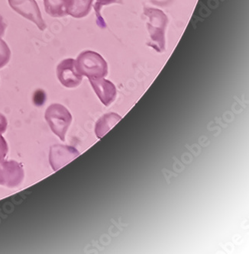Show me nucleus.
Instances as JSON below:
<instances>
[{"instance_id": "2", "label": "nucleus", "mask_w": 249, "mask_h": 254, "mask_svg": "<svg viewBox=\"0 0 249 254\" xmlns=\"http://www.w3.org/2000/svg\"><path fill=\"white\" fill-rule=\"evenodd\" d=\"M78 72L91 79L104 78L108 74V65L100 55L92 51L82 52L76 61Z\"/></svg>"}, {"instance_id": "7", "label": "nucleus", "mask_w": 249, "mask_h": 254, "mask_svg": "<svg viewBox=\"0 0 249 254\" xmlns=\"http://www.w3.org/2000/svg\"><path fill=\"white\" fill-rule=\"evenodd\" d=\"M79 155V152L75 147L63 145L52 146L50 149V164L56 171Z\"/></svg>"}, {"instance_id": "16", "label": "nucleus", "mask_w": 249, "mask_h": 254, "mask_svg": "<svg viewBox=\"0 0 249 254\" xmlns=\"http://www.w3.org/2000/svg\"><path fill=\"white\" fill-rule=\"evenodd\" d=\"M7 25L4 22L3 18L2 15H0V38L3 36L4 32H5V28H6Z\"/></svg>"}, {"instance_id": "8", "label": "nucleus", "mask_w": 249, "mask_h": 254, "mask_svg": "<svg viewBox=\"0 0 249 254\" xmlns=\"http://www.w3.org/2000/svg\"><path fill=\"white\" fill-rule=\"evenodd\" d=\"M89 83L105 106H109L111 103H113L116 97V89L112 82L104 78H98L89 79Z\"/></svg>"}, {"instance_id": "5", "label": "nucleus", "mask_w": 249, "mask_h": 254, "mask_svg": "<svg viewBox=\"0 0 249 254\" xmlns=\"http://www.w3.org/2000/svg\"><path fill=\"white\" fill-rule=\"evenodd\" d=\"M24 177L23 169L16 161H0V186L15 188L22 184Z\"/></svg>"}, {"instance_id": "1", "label": "nucleus", "mask_w": 249, "mask_h": 254, "mask_svg": "<svg viewBox=\"0 0 249 254\" xmlns=\"http://www.w3.org/2000/svg\"><path fill=\"white\" fill-rule=\"evenodd\" d=\"M144 15L149 18L147 27L151 39L149 46L160 53L165 52V29L168 22L167 15L162 10L154 8H145Z\"/></svg>"}, {"instance_id": "11", "label": "nucleus", "mask_w": 249, "mask_h": 254, "mask_svg": "<svg viewBox=\"0 0 249 254\" xmlns=\"http://www.w3.org/2000/svg\"><path fill=\"white\" fill-rule=\"evenodd\" d=\"M68 0H44L45 11L48 15L55 18L68 15Z\"/></svg>"}, {"instance_id": "15", "label": "nucleus", "mask_w": 249, "mask_h": 254, "mask_svg": "<svg viewBox=\"0 0 249 254\" xmlns=\"http://www.w3.org/2000/svg\"><path fill=\"white\" fill-rule=\"evenodd\" d=\"M7 125H8V122H7L5 116L0 113V134H3L4 132L5 131L7 128Z\"/></svg>"}, {"instance_id": "3", "label": "nucleus", "mask_w": 249, "mask_h": 254, "mask_svg": "<svg viewBox=\"0 0 249 254\" xmlns=\"http://www.w3.org/2000/svg\"><path fill=\"white\" fill-rule=\"evenodd\" d=\"M45 119L51 130L65 141L67 131L72 122V116L67 108L61 104H53L47 109Z\"/></svg>"}, {"instance_id": "13", "label": "nucleus", "mask_w": 249, "mask_h": 254, "mask_svg": "<svg viewBox=\"0 0 249 254\" xmlns=\"http://www.w3.org/2000/svg\"><path fill=\"white\" fill-rule=\"evenodd\" d=\"M11 52L7 44L0 38V68L5 66L9 62Z\"/></svg>"}, {"instance_id": "12", "label": "nucleus", "mask_w": 249, "mask_h": 254, "mask_svg": "<svg viewBox=\"0 0 249 254\" xmlns=\"http://www.w3.org/2000/svg\"><path fill=\"white\" fill-rule=\"evenodd\" d=\"M122 0H96V3L94 5V9L96 11V15L97 16V23L101 28H105L106 23L104 20L102 18L100 15V10L102 6L109 5L112 3H121Z\"/></svg>"}, {"instance_id": "10", "label": "nucleus", "mask_w": 249, "mask_h": 254, "mask_svg": "<svg viewBox=\"0 0 249 254\" xmlns=\"http://www.w3.org/2000/svg\"><path fill=\"white\" fill-rule=\"evenodd\" d=\"M121 119L122 117L116 113L104 115L96 123V127H95L96 136L99 138L103 137L114 126L117 124L118 122H119Z\"/></svg>"}, {"instance_id": "9", "label": "nucleus", "mask_w": 249, "mask_h": 254, "mask_svg": "<svg viewBox=\"0 0 249 254\" xmlns=\"http://www.w3.org/2000/svg\"><path fill=\"white\" fill-rule=\"evenodd\" d=\"M93 0H68V14L74 18L86 16L90 12Z\"/></svg>"}, {"instance_id": "6", "label": "nucleus", "mask_w": 249, "mask_h": 254, "mask_svg": "<svg viewBox=\"0 0 249 254\" xmlns=\"http://www.w3.org/2000/svg\"><path fill=\"white\" fill-rule=\"evenodd\" d=\"M57 75L61 84L67 88H75L79 86L83 76L78 72L76 61L74 59L64 60L57 67Z\"/></svg>"}, {"instance_id": "14", "label": "nucleus", "mask_w": 249, "mask_h": 254, "mask_svg": "<svg viewBox=\"0 0 249 254\" xmlns=\"http://www.w3.org/2000/svg\"><path fill=\"white\" fill-rule=\"evenodd\" d=\"M8 153V144L2 134H0V161L3 160Z\"/></svg>"}, {"instance_id": "4", "label": "nucleus", "mask_w": 249, "mask_h": 254, "mask_svg": "<svg viewBox=\"0 0 249 254\" xmlns=\"http://www.w3.org/2000/svg\"><path fill=\"white\" fill-rule=\"evenodd\" d=\"M14 11L24 18L33 22L41 31L46 28V24L41 16V11L35 0H8Z\"/></svg>"}]
</instances>
